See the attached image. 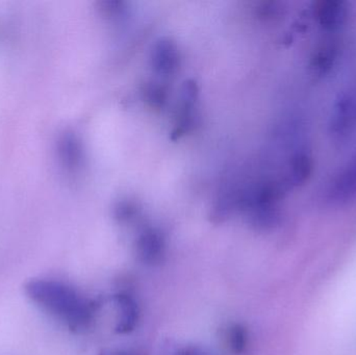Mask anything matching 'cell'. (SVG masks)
<instances>
[{
	"label": "cell",
	"instance_id": "1",
	"mask_svg": "<svg viewBox=\"0 0 356 355\" xmlns=\"http://www.w3.org/2000/svg\"><path fill=\"white\" fill-rule=\"evenodd\" d=\"M29 297L79 331L92 322L97 304L81 297L73 288L54 281H31L25 286Z\"/></svg>",
	"mask_w": 356,
	"mask_h": 355
},
{
	"label": "cell",
	"instance_id": "2",
	"mask_svg": "<svg viewBox=\"0 0 356 355\" xmlns=\"http://www.w3.org/2000/svg\"><path fill=\"white\" fill-rule=\"evenodd\" d=\"M330 135L337 142L350 139L356 129V92L347 90L337 98L328 125Z\"/></svg>",
	"mask_w": 356,
	"mask_h": 355
},
{
	"label": "cell",
	"instance_id": "3",
	"mask_svg": "<svg viewBox=\"0 0 356 355\" xmlns=\"http://www.w3.org/2000/svg\"><path fill=\"white\" fill-rule=\"evenodd\" d=\"M166 252V240L160 229L146 225L136 240V254L143 264L156 265L162 262Z\"/></svg>",
	"mask_w": 356,
	"mask_h": 355
},
{
	"label": "cell",
	"instance_id": "4",
	"mask_svg": "<svg viewBox=\"0 0 356 355\" xmlns=\"http://www.w3.org/2000/svg\"><path fill=\"white\" fill-rule=\"evenodd\" d=\"M326 198L332 204H348L356 198V156L332 177Z\"/></svg>",
	"mask_w": 356,
	"mask_h": 355
},
{
	"label": "cell",
	"instance_id": "5",
	"mask_svg": "<svg viewBox=\"0 0 356 355\" xmlns=\"http://www.w3.org/2000/svg\"><path fill=\"white\" fill-rule=\"evenodd\" d=\"M314 14L320 26L328 31H334L346 22L349 16L348 4L339 0L318 2Z\"/></svg>",
	"mask_w": 356,
	"mask_h": 355
},
{
	"label": "cell",
	"instance_id": "6",
	"mask_svg": "<svg viewBox=\"0 0 356 355\" xmlns=\"http://www.w3.org/2000/svg\"><path fill=\"white\" fill-rule=\"evenodd\" d=\"M114 300L119 311L117 333L121 335L131 333L137 327L140 319V308L137 302L127 293L117 294Z\"/></svg>",
	"mask_w": 356,
	"mask_h": 355
},
{
	"label": "cell",
	"instance_id": "7",
	"mask_svg": "<svg viewBox=\"0 0 356 355\" xmlns=\"http://www.w3.org/2000/svg\"><path fill=\"white\" fill-rule=\"evenodd\" d=\"M339 58V47L337 44H322L314 51L311 58V69L317 75H326L336 66Z\"/></svg>",
	"mask_w": 356,
	"mask_h": 355
},
{
	"label": "cell",
	"instance_id": "8",
	"mask_svg": "<svg viewBox=\"0 0 356 355\" xmlns=\"http://www.w3.org/2000/svg\"><path fill=\"white\" fill-rule=\"evenodd\" d=\"M248 331L242 324L230 325L227 331V344L232 354H242L248 346Z\"/></svg>",
	"mask_w": 356,
	"mask_h": 355
},
{
	"label": "cell",
	"instance_id": "9",
	"mask_svg": "<svg viewBox=\"0 0 356 355\" xmlns=\"http://www.w3.org/2000/svg\"><path fill=\"white\" fill-rule=\"evenodd\" d=\"M175 355H211V354L199 347H188L180 350Z\"/></svg>",
	"mask_w": 356,
	"mask_h": 355
},
{
	"label": "cell",
	"instance_id": "10",
	"mask_svg": "<svg viewBox=\"0 0 356 355\" xmlns=\"http://www.w3.org/2000/svg\"><path fill=\"white\" fill-rule=\"evenodd\" d=\"M100 355H136L129 352H123V350H112V352H104Z\"/></svg>",
	"mask_w": 356,
	"mask_h": 355
}]
</instances>
